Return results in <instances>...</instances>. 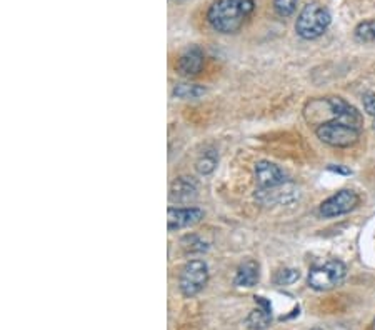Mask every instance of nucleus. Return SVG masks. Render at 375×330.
<instances>
[{
	"label": "nucleus",
	"instance_id": "nucleus-2",
	"mask_svg": "<svg viewBox=\"0 0 375 330\" xmlns=\"http://www.w3.org/2000/svg\"><path fill=\"white\" fill-rule=\"evenodd\" d=\"M331 20L332 15L327 7L320 6V3H308V6L302 8V12L297 17L295 31L306 40L319 39L327 31Z\"/></svg>",
	"mask_w": 375,
	"mask_h": 330
},
{
	"label": "nucleus",
	"instance_id": "nucleus-18",
	"mask_svg": "<svg viewBox=\"0 0 375 330\" xmlns=\"http://www.w3.org/2000/svg\"><path fill=\"white\" fill-rule=\"evenodd\" d=\"M299 0H274V10L278 17H290L295 12Z\"/></svg>",
	"mask_w": 375,
	"mask_h": 330
},
{
	"label": "nucleus",
	"instance_id": "nucleus-16",
	"mask_svg": "<svg viewBox=\"0 0 375 330\" xmlns=\"http://www.w3.org/2000/svg\"><path fill=\"white\" fill-rule=\"evenodd\" d=\"M353 35L358 42H374L375 40V19L360 22L353 31Z\"/></svg>",
	"mask_w": 375,
	"mask_h": 330
},
{
	"label": "nucleus",
	"instance_id": "nucleus-10",
	"mask_svg": "<svg viewBox=\"0 0 375 330\" xmlns=\"http://www.w3.org/2000/svg\"><path fill=\"white\" fill-rule=\"evenodd\" d=\"M256 179L258 189H270L285 183V174L278 165L269 160H260L256 164Z\"/></svg>",
	"mask_w": 375,
	"mask_h": 330
},
{
	"label": "nucleus",
	"instance_id": "nucleus-21",
	"mask_svg": "<svg viewBox=\"0 0 375 330\" xmlns=\"http://www.w3.org/2000/svg\"><path fill=\"white\" fill-rule=\"evenodd\" d=\"M374 330H375V320H374Z\"/></svg>",
	"mask_w": 375,
	"mask_h": 330
},
{
	"label": "nucleus",
	"instance_id": "nucleus-6",
	"mask_svg": "<svg viewBox=\"0 0 375 330\" xmlns=\"http://www.w3.org/2000/svg\"><path fill=\"white\" fill-rule=\"evenodd\" d=\"M358 204V195L353 190L344 189L337 192L335 195L324 200L322 206H320V215L325 219H332V217H339L344 214H349L350 211L357 207Z\"/></svg>",
	"mask_w": 375,
	"mask_h": 330
},
{
	"label": "nucleus",
	"instance_id": "nucleus-4",
	"mask_svg": "<svg viewBox=\"0 0 375 330\" xmlns=\"http://www.w3.org/2000/svg\"><path fill=\"white\" fill-rule=\"evenodd\" d=\"M315 133H317V137L324 142V144L331 145V147L345 149V147H350V145L357 144L360 131L350 127V125L331 120V122H322L317 125Z\"/></svg>",
	"mask_w": 375,
	"mask_h": 330
},
{
	"label": "nucleus",
	"instance_id": "nucleus-9",
	"mask_svg": "<svg viewBox=\"0 0 375 330\" xmlns=\"http://www.w3.org/2000/svg\"><path fill=\"white\" fill-rule=\"evenodd\" d=\"M203 219V212L197 207L174 208L170 207L167 212V222H169V231H178V229L190 227V225L199 224Z\"/></svg>",
	"mask_w": 375,
	"mask_h": 330
},
{
	"label": "nucleus",
	"instance_id": "nucleus-5",
	"mask_svg": "<svg viewBox=\"0 0 375 330\" xmlns=\"http://www.w3.org/2000/svg\"><path fill=\"white\" fill-rule=\"evenodd\" d=\"M208 281V269L203 261H190L183 265L181 277H178V287L185 297L197 295Z\"/></svg>",
	"mask_w": 375,
	"mask_h": 330
},
{
	"label": "nucleus",
	"instance_id": "nucleus-7",
	"mask_svg": "<svg viewBox=\"0 0 375 330\" xmlns=\"http://www.w3.org/2000/svg\"><path fill=\"white\" fill-rule=\"evenodd\" d=\"M324 102L327 104L328 110H331V114H332L331 120L350 125V127L360 131L362 115L356 107L350 106L349 102H345V100L340 99V97H328V99H325ZM331 120H328V122H331Z\"/></svg>",
	"mask_w": 375,
	"mask_h": 330
},
{
	"label": "nucleus",
	"instance_id": "nucleus-12",
	"mask_svg": "<svg viewBox=\"0 0 375 330\" xmlns=\"http://www.w3.org/2000/svg\"><path fill=\"white\" fill-rule=\"evenodd\" d=\"M199 183L192 177H178L170 185V200L172 202H189L197 197Z\"/></svg>",
	"mask_w": 375,
	"mask_h": 330
},
{
	"label": "nucleus",
	"instance_id": "nucleus-1",
	"mask_svg": "<svg viewBox=\"0 0 375 330\" xmlns=\"http://www.w3.org/2000/svg\"><path fill=\"white\" fill-rule=\"evenodd\" d=\"M253 12V0H217L207 12V20L214 31L235 33Z\"/></svg>",
	"mask_w": 375,
	"mask_h": 330
},
{
	"label": "nucleus",
	"instance_id": "nucleus-17",
	"mask_svg": "<svg viewBox=\"0 0 375 330\" xmlns=\"http://www.w3.org/2000/svg\"><path fill=\"white\" fill-rule=\"evenodd\" d=\"M215 167H217V154L214 152V150L206 152L197 160V170H199V174H202V175L212 174L215 170Z\"/></svg>",
	"mask_w": 375,
	"mask_h": 330
},
{
	"label": "nucleus",
	"instance_id": "nucleus-15",
	"mask_svg": "<svg viewBox=\"0 0 375 330\" xmlns=\"http://www.w3.org/2000/svg\"><path fill=\"white\" fill-rule=\"evenodd\" d=\"M203 94H206V89L197 83H178L174 89V95L178 99H199Z\"/></svg>",
	"mask_w": 375,
	"mask_h": 330
},
{
	"label": "nucleus",
	"instance_id": "nucleus-13",
	"mask_svg": "<svg viewBox=\"0 0 375 330\" xmlns=\"http://www.w3.org/2000/svg\"><path fill=\"white\" fill-rule=\"evenodd\" d=\"M257 308L250 312L247 317V325L252 330H264L272 322V307L264 297H256Z\"/></svg>",
	"mask_w": 375,
	"mask_h": 330
},
{
	"label": "nucleus",
	"instance_id": "nucleus-19",
	"mask_svg": "<svg viewBox=\"0 0 375 330\" xmlns=\"http://www.w3.org/2000/svg\"><path fill=\"white\" fill-rule=\"evenodd\" d=\"M299 277H300L299 270H295V269H282L281 272L275 275L274 281H275V283H277V286H290V283L297 282Z\"/></svg>",
	"mask_w": 375,
	"mask_h": 330
},
{
	"label": "nucleus",
	"instance_id": "nucleus-3",
	"mask_svg": "<svg viewBox=\"0 0 375 330\" xmlns=\"http://www.w3.org/2000/svg\"><path fill=\"white\" fill-rule=\"evenodd\" d=\"M345 274H347L345 265L337 258H332L324 264L312 267L310 272H308V286L319 292L331 290L344 282Z\"/></svg>",
	"mask_w": 375,
	"mask_h": 330
},
{
	"label": "nucleus",
	"instance_id": "nucleus-14",
	"mask_svg": "<svg viewBox=\"0 0 375 330\" xmlns=\"http://www.w3.org/2000/svg\"><path fill=\"white\" fill-rule=\"evenodd\" d=\"M258 277H260L258 264L256 261H247L237 269L235 281H233V283H235L237 287H253L257 286Z\"/></svg>",
	"mask_w": 375,
	"mask_h": 330
},
{
	"label": "nucleus",
	"instance_id": "nucleus-8",
	"mask_svg": "<svg viewBox=\"0 0 375 330\" xmlns=\"http://www.w3.org/2000/svg\"><path fill=\"white\" fill-rule=\"evenodd\" d=\"M299 197V190L289 183L270 187V189H258L256 199L262 206H283V204L294 202Z\"/></svg>",
	"mask_w": 375,
	"mask_h": 330
},
{
	"label": "nucleus",
	"instance_id": "nucleus-11",
	"mask_svg": "<svg viewBox=\"0 0 375 330\" xmlns=\"http://www.w3.org/2000/svg\"><path fill=\"white\" fill-rule=\"evenodd\" d=\"M203 64H206V56L199 47H190L178 57L177 62V70L178 74L185 75V77H192V75H197L202 72Z\"/></svg>",
	"mask_w": 375,
	"mask_h": 330
},
{
	"label": "nucleus",
	"instance_id": "nucleus-20",
	"mask_svg": "<svg viewBox=\"0 0 375 330\" xmlns=\"http://www.w3.org/2000/svg\"><path fill=\"white\" fill-rule=\"evenodd\" d=\"M364 108L367 114L375 119V94H372V92L364 95Z\"/></svg>",
	"mask_w": 375,
	"mask_h": 330
}]
</instances>
